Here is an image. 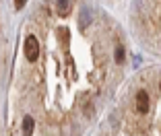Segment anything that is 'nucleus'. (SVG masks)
Listing matches in <instances>:
<instances>
[{
    "label": "nucleus",
    "mask_w": 161,
    "mask_h": 136,
    "mask_svg": "<svg viewBox=\"0 0 161 136\" xmlns=\"http://www.w3.org/2000/svg\"><path fill=\"white\" fill-rule=\"evenodd\" d=\"M25 58H27L29 62H35L39 58V43H37V39L33 37V35H29L27 39H25Z\"/></svg>",
    "instance_id": "f257e3e1"
},
{
    "label": "nucleus",
    "mask_w": 161,
    "mask_h": 136,
    "mask_svg": "<svg viewBox=\"0 0 161 136\" xmlns=\"http://www.w3.org/2000/svg\"><path fill=\"white\" fill-rule=\"evenodd\" d=\"M136 109L141 113L149 112V95L145 93V91H138V95H136Z\"/></svg>",
    "instance_id": "f03ea898"
},
{
    "label": "nucleus",
    "mask_w": 161,
    "mask_h": 136,
    "mask_svg": "<svg viewBox=\"0 0 161 136\" xmlns=\"http://www.w3.org/2000/svg\"><path fill=\"white\" fill-rule=\"evenodd\" d=\"M31 132H33V117L25 116V120H23V136H31Z\"/></svg>",
    "instance_id": "7ed1b4c3"
},
{
    "label": "nucleus",
    "mask_w": 161,
    "mask_h": 136,
    "mask_svg": "<svg viewBox=\"0 0 161 136\" xmlns=\"http://www.w3.org/2000/svg\"><path fill=\"white\" fill-rule=\"evenodd\" d=\"M114 58H116V62H120V64L124 62V47H122V46H118V47H116V54H114Z\"/></svg>",
    "instance_id": "20e7f679"
},
{
    "label": "nucleus",
    "mask_w": 161,
    "mask_h": 136,
    "mask_svg": "<svg viewBox=\"0 0 161 136\" xmlns=\"http://www.w3.org/2000/svg\"><path fill=\"white\" fill-rule=\"evenodd\" d=\"M68 8H70V2H58V10H60V14H68Z\"/></svg>",
    "instance_id": "39448f33"
},
{
    "label": "nucleus",
    "mask_w": 161,
    "mask_h": 136,
    "mask_svg": "<svg viewBox=\"0 0 161 136\" xmlns=\"http://www.w3.org/2000/svg\"><path fill=\"white\" fill-rule=\"evenodd\" d=\"M80 27H87V8H83V19H80Z\"/></svg>",
    "instance_id": "423d86ee"
},
{
    "label": "nucleus",
    "mask_w": 161,
    "mask_h": 136,
    "mask_svg": "<svg viewBox=\"0 0 161 136\" xmlns=\"http://www.w3.org/2000/svg\"><path fill=\"white\" fill-rule=\"evenodd\" d=\"M58 31H60L62 39H64V41H66V39H68V33H66V27H60V29H58Z\"/></svg>",
    "instance_id": "0eeeda50"
},
{
    "label": "nucleus",
    "mask_w": 161,
    "mask_h": 136,
    "mask_svg": "<svg viewBox=\"0 0 161 136\" xmlns=\"http://www.w3.org/2000/svg\"><path fill=\"white\" fill-rule=\"evenodd\" d=\"M25 6V0H17V2H14V8H23Z\"/></svg>",
    "instance_id": "6e6552de"
},
{
    "label": "nucleus",
    "mask_w": 161,
    "mask_h": 136,
    "mask_svg": "<svg viewBox=\"0 0 161 136\" xmlns=\"http://www.w3.org/2000/svg\"><path fill=\"white\" fill-rule=\"evenodd\" d=\"M159 87H161V84H159Z\"/></svg>",
    "instance_id": "1a4fd4ad"
}]
</instances>
